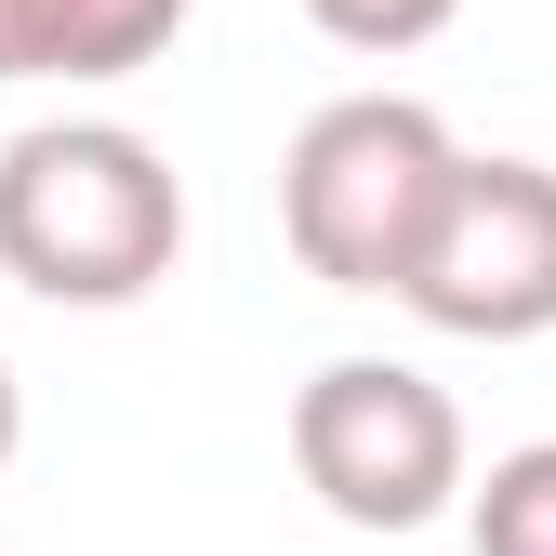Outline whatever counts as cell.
<instances>
[{"label":"cell","mask_w":556,"mask_h":556,"mask_svg":"<svg viewBox=\"0 0 556 556\" xmlns=\"http://www.w3.org/2000/svg\"><path fill=\"white\" fill-rule=\"evenodd\" d=\"M292 477L344 517V530H438L477 491L464 410L438 371L410 358H318L292 384Z\"/></svg>","instance_id":"cell-3"},{"label":"cell","mask_w":556,"mask_h":556,"mask_svg":"<svg viewBox=\"0 0 556 556\" xmlns=\"http://www.w3.org/2000/svg\"><path fill=\"white\" fill-rule=\"evenodd\" d=\"M14 451H27V397H14V358H0V477H14Z\"/></svg>","instance_id":"cell-8"},{"label":"cell","mask_w":556,"mask_h":556,"mask_svg":"<svg viewBox=\"0 0 556 556\" xmlns=\"http://www.w3.org/2000/svg\"><path fill=\"white\" fill-rule=\"evenodd\" d=\"M186 265V173L132 119H27L0 147V278L40 305H147Z\"/></svg>","instance_id":"cell-1"},{"label":"cell","mask_w":556,"mask_h":556,"mask_svg":"<svg viewBox=\"0 0 556 556\" xmlns=\"http://www.w3.org/2000/svg\"><path fill=\"white\" fill-rule=\"evenodd\" d=\"M451 14H464V0H305V27L344 40V53H425Z\"/></svg>","instance_id":"cell-7"},{"label":"cell","mask_w":556,"mask_h":556,"mask_svg":"<svg viewBox=\"0 0 556 556\" xmlns=\"http://www.w3.org/2000/svg\"><path fill=\"white\" fill-rule=\"evenodd\" d=\"M464 147L425 93H331L278 160V239L318 292H397Z\"/></svg>","instance_id":"cell-2"},{"label":"cell","mask_w":556,"mask_h":556,"mask_svg":"<svg viewBox=\"0 0 556 556\" xmlns=\"http://www.w3.org/2000/svg\"><path fill=\"white\" fill-rule=\"evenodd\" d=\"M397 305L451 344H543L556 331V173L543 160H464Z\"/></svg>","instance_id":"cell-4"},{"label":"cell","mask_w":556,"mask_h":556,"mask_svg":"<svg viewBox=\"0 0 556 556\" xmlns=\"http://www.w3.org/2000/svg\"><path fill=\"white\" fill-rule=\"evenodd\" d=\"M199 0H0V80H132L186 40Z\"/></svg>","instance_id":"cell-5"},{"label":"cell","mask_w":556,"mask_h":556,"mask_svg":"<svg viewBox=\"0 0 556 556\" xmlns=\"http://www.w3.org/2000/svg\"><path fill=\"white\" fill-rule=\"evenodd\" d=\"M464 543H477V556H556V438L504 451V464L464 491Z\"/></svg>","instance_id":"cell-6"}]
</instances>
